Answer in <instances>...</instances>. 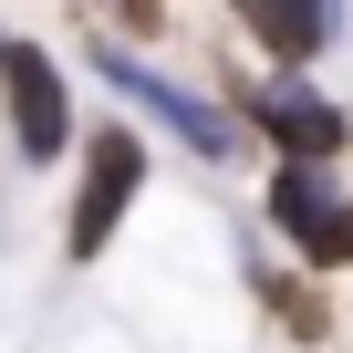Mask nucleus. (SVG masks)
I'll use <instances>...</instances> for the list:
<instances>
[{
	"label": "nucleus",
	"mask_w": 353,
	"mask_h": 353,
	"mask_svg": "<svg viewBox=\"0 0 353 353\" xmlns=\"http://www.w3.org/2000/svg\"><path fill=\"white\" fill-rule=\"evenodd\" d=\"M0 94H11V125H21V156H63L73 145V114H63V83L42 52L0 42Z\"/></svg>",
	"instance_id": "obj_3"
},
{
	"label": "nucleus",
	"mask_w": 353,
	"mask_h": 353,
	"mask_svg": "<svg viewBox=\"0 0 353 353\" xmlns=\"http://www.w3.org/2000/svg\"><path fill=\"white\" fill-rule=\"evenodd\" d=\"M270 219H281V239H291V250H312V260H343V250H353V208L322 188V166H312V156H301V166H281Z\"/></svg>",
	"instance_id": "obj_2"
},
{
	"label": "nucleus",
	"mask_w": 353,
	"mask_h": 353,
	"mask_svg": "<svg viewBox=\"0 0 353 353\" xmlns=\"http://www.w3.org/2000/svg\"><path fill=\"white\" fill-rule=\"evenodd\" d=\"M104 83H114V94H135V104H156V114H166L176 135H188L198 156H229V145H239V125H229L219 104H198V94H176V83H156V73H145L135 52H104Z\"/></svg>",
	"instance_id": "obj_4"
},
{
	"label": "nucleus",
	"mask_w": 353,
	"mask_h": 353,
	"mask_svg": "<svg viewBox=\"0 0 353 353\" xmlns=\"http://www.w3.org/2000/svg\"><path fill=\"white\" fill-rule=\"evenodd\" d=\"M250 125L281 135L291 156H332V145H343V104H322V94H301V83H260V94H250Z\"/></svg>",
	"instance_id": "obj_5"
},
{
	"label": "nucleus",
	"mask_w": 353,
	"mask_h": 353,
	"mask_svg": "<svg viewBox=\"0 0 353 353\" xmlns=\"http://www.w3.org/2000/svg\"><path fill=\"white\" fill-rule=\"evenodd\" d=\"M239 11H250V32H260L281 63H301V52H322V42H332L343 0H239Z\"/></svg>",
	"instance_id": "obj_6"
},
{
	"label": "nucleus",
	"mask_w": 353,
	"mask_h": 353,
	"mask_svg": "<svg viewBox=\"0 0 353 353\" xmlns=\"http://www.w3.org/2000/svg\"><path fill=\"white\" fill-rule=\"evenodd\" d=\"M135 176H145L135 135H94V156H83V198H73V260H94V250L114 239V219H125V198H135Z\"/></svg>",
	"instance_id": "obj_1"
}]
</instances>
